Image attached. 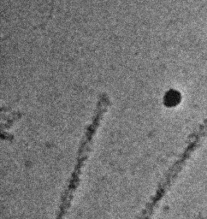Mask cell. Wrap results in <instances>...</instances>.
I'll use <instances>...</instances> for the list:
<instances>
[{
    "mask_svg": "<svg viewBox=\"0 0 207 219\" xmlns=\"http://www.w3.org/2000/svg\"><path fill=\"white\" fill-rule=\"evenodd\" d=\"M181 99V96L180 94L176 92V91H170L165 96V104L168 105V106H175L176 104L179 103Z\"/></svg>",
    "mask_w": 207,
    "mask_h": 219,
    "instance_id": "obj_1",
    "label": "cell"
}]
</instances>
